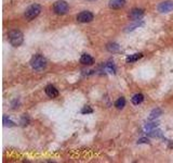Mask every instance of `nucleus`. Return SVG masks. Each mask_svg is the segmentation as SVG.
<instances>
[{"instance_id":"f257e3e1","label":"nucleus","mask_w":173,"mask_h":163,"mask_svg":"<svg viewBox=\"0 0 173 163\" xmlns=\"http://www.w3.org/2000/svg\"><path fill=\"white\" fill-rule=\"evenodd\" d=\"M30 67L35 71H42L47 67V59L41 54H35L30 60Z\"/></svg>"},{"instance_id":"f03ea898","label":"nucleus","mask_w":173,"mask_h":163,"mask_svg":"<svg viewBox=\"0 0 173 163\" xmlns=\"http://www.w3.org/2000/svg\"><path fill=\"white\" fill-rule=\"evenodd\" d=\"M23 40H24V36L22 34V32H19V30H14L9 33V41H10V44L13 47L21 46L23 44Z\"/></svg>"},{"instance_id":"7ed1b4c3","label":"nucleus","mask_w":173,"mask_h":163,"mask_svg":"<svg viewBox=\"0 0 173 163\" xmlns=\"http://www.w3.org/2000/svg\"><path fill=\"white\" fill-rule=\"evenodd\" d=\"M41 12V7L39 6V4L35 3V4H32L30 7H28L27 9H26L25 11V17L26 20H28V21H32V20H34L35 17H37L39 14H40Z\"/></svg>"},{"instance_id":"20e7f679","label":"nucleus","mask_w":173,"mask_h":163,"mask_svg":"<svg viewBox=\"0 0 173 163\" xmlns=\"http://www.w3.org/2000/svg\"><path fill=\"white\" fill-rule=\"evenodd\" d=\"M68 9H69L68 3H67L66 1H64V0H58L53 6L54 12L58 15L66 14V13L68 12Z\"/></svg>"},{"instance_id":"39448f33","label":"nucleus","mask_w":173,"mask_h":163,"mask_svg":"<svg viewBox=\"0 0 173 163\" xmlns=\"http://www.w3.org/2000/svg\"><path fill=\"white\" fill-rule=\"evenodd\" d=\"M157 9H158V11L161 13L171 12V11L173 10V1H171V0H167V1L161 2V3L158 4Z\"/></svg>"},{"instance_id":"423d86ee","label":"nucleus","mask_w":173,"mask_h":163,"mask_svg":"<svg viewBox=\"0 0 173 163\" xmlns=\"http://www.w3.org/2000/svg\"><path fill=\"white\" fill-rule=\"evenodd\" d=\"M77 20L80 23H89L93 20V14L90 11H82L77 15Z\"/></svg>"},{"instance_id":"0eeeda50","label":"nucleus","mask_w":173,"mask_h":163,"mask_svg":"<svg viewBox=\"0 0 173 163\" xmlns=\"http://www.w3.org/2000/svg\"><path fill=\"white\" fill-rule=\"evenodd\" d=\"M143 15H144L143 9L135 8V9H132V10H131L129 16H130V19L133 20V21H140V20L143 17Z\"/></svg>"},{"instance_id":"6e6552de","label":"nucleus","mask_w":173,"mask_h":163,"mask_svg":"<svg viewBox=\"0 0 173 163\" xmlns=\"http://www.w3.org/2000/svg\"><path fill=\"white\" fill-rule=\"evenodd\" d=\"M45 94L50 98H55V97L58 96V90L53 85H48L45 87Z\"/></svg>"},{"instance_id":"1a4fd4ad","label":"nucleus","mask_w":173,"mask_h":163,"mask_svg":"<svg viewBox=\"0 0 173 163\" xmlns=\"http://www.w3.org/2000/svg\"><path fill=\"white\" fill-rule=\"evenodd\" d=\"M126 0H109L108 6L110 9H120L124 6Z\"/></svg>"},{"instance_id":"9d476101","label":"nucleus","mask_w":173,"mask_h":163,"mask_svg":"<svg viewBox=\"0 0 173 163\" xmlns=\"http://www.w3.org/2000/svg\"><path fill=\"white\" fill-rule=\"evenodd\" d=\"M80 62L84 65H91V64H93L94 63V59L92 58L90 54H82L81 58H80Z\"/></svg>"},{"instance_id":"9b49d317","label":"nucleus","mask_w":173,"mask_h":163,"mask_svg":"<svg viewBox=\"0 0 173 163\" xmlns=\"http://www.w3.org/2000/svg\"><path fill=\"white\" fill-rule=\"evenodd\" d=\"M143 100H144V96L142 94H135L134 96L132 97V99H131L132 103L135 105H139L140 103L143 102Z\"/></svg>"},{"instance_id":"f8f14e48","label":"nucleus","mask_w":173,"mask_h":163,"mask_svg":"<svg viewBox=\"0 0 173 163\" xmlns=\"http://www.w3.org/2000/svg\"><path fill=\"white\" fill-rule=\"evenodd\" d=\"M142 57H143V54H131V56L127 57L126 61L128 63H133V62H135V61L139 60V59H141Z\"/></svg>"},{"instance_id":"ddd939ff","label":"nucleus","mask_w":173,"mask_h":163,"mask_svg":"<svg viewBox=\"0 0 173 163\" xmlns=\"http://www.w3.org/2000/svg\"><path fill=\"white\" fill-rule=\"evenodd\" d=\"M161 114H162V111H161V109H159V108H157V109H154L152 112H150V114H149V120H155V119L159 118Z\"/></svg>"},{"instance_id":"4468645a","label":"nucleus","mask_w":173,"mask_h":163,"mask_svg":"<svg viewBox=\"0 0 173 163\" xmlns=\"http://www.w3.org/2000/svg\"><path fill=\"white\" fill-rule=\"evenodd\" d=\"M104 69H105V71H107L108 73H113V74L116 73V68H115L114 62H107L106 64H105Z\"/></svg>"},{"instance_id":"2eb2a0df","label":"nucleus","mask_w":173,"mask_h":163,"mask_svg":"<svg viewBox=\"0 0 173 163\" xmlns=\"http://www.w3.org/2000/svg\"><path fill=\"white\" fill-rule=\"evenodd\" d=\"M107 50H108L109 52H117L119 51V45L118 44H108L107 45Z\"/></svg>"},{"instance_id":"dca6fc26","label":"nucleus","mask_w":173,"mask_h":163,"mask_svg":"<svg viewBox=\"0 0 173 163\" xmlns=\"http://www.w3.org/2000/svg\"><path fill=\"white\" fill-rule=\"evenodd\" d=\"M115 105L117 109H122V108H124V105H126V99H124L123 97H120V98L116 101Z\"/></svg>"},{"instance_id":"f3484780","label":"nucleus","mask_w":173,"mask_h":163,"mask_svg":"<svg viewBox=\"0 0 173 163\" xmlns=\"http://www.w3.org/2000/svg\"><path fill=\"white\" fill-rule=\"evenodd\" d=\"M144 25V22H136V23L132 24V25L128 26L126 30V32H131V30H134L135 28H139L140 26H143Z\"/></svg>"},{"instance_id":"a211bd4d","label":"nucleus","mask_w":173,"mask_h":163,"mask_svg":"<svg viewBox=\"0 0 173 163\" xmlns=\"http://www.w3.org/2000/svg\"><path fill=\"white\" fill-rule=\"evenodd\" d=\"M158 123L157 122H153V123H147V124L144 126V129L145 131H147V132H149V131H152V129H155V128H157L158 127Z\"/></svg>"},{"instance_id":"6ab92c4d","label":"nucleus","mask_w":173,"mask_h":163,"mask_svg":"<svg viewBox=\"0 0 173 163\" xmlns=\"http://www.w3.org/2000/svg\"><path fill=\"white\" fill-rule=\"evenodd\" d=\"M148 135L152 136V137H161L162 136V133H161V131H159V129H152V131L147 132Z\"/></svg>"},{"instance_id":"aec40b11","label":"nucleus","mask_w":173,"mask_h":163,"mask_svg":"<svg viewBox=\"0 0 173 163\" xmlns=\"http://www.w3.org/2000/svg\"><path fill=\"white\" fill-rule=\"evenodd\" d=\"M3 125L4 126H9V127H12V126H14V122H12L11 120H9L8 118H6V115L3 116Z\"/></svg>"},{"instance_id":"412c9836","label":"nucleus","mask_w":173,"mask_h":163,"mask_svg":"<svg viewBox=\"0 0 173 163\" xmlns=\"http://www.w3.org/2000/svg\"><path fill=\"white\" fill-rule=\"evenodd\" d=\"M93 112V110L91 109L90 107H84V109L81 110V113L82 114H88V113H92Z\"/></svg>"},{"instance_id":"4be33fe9","label":"nucleus","mask_w":173,"mask_h":163,"mask_svg":"<svg viewBox=\"0 0 173 163\" xmlns=\"http://www.w3.org/2000/svg\"><path fill=\"white\" fill-rule=\"evenodd\" d=\"M28 121H29V120H28V118H27V116H26V115H23V118H22V125H27L28 124Z\"/></svg>"},{"instance_id":"5701e85b","label":"nucleus","mask_w":173,"mask_h":163,"mask_svg":"<svg viewBox=\"0 0 173 163\" xmlns=\"http://www.w3.org/2000/svg\"><path fill=\"white\" fill-rule=\"evenodd\" d=\"M145 142H148V140L146 138H141V139L137 142V144H145Z\"/></svg>"},{"instance_id":"b1692460","label":"nucleus","mask_w":173,"mask_h":163,"mask_svg":"<svg viewBox=\"0 0 173 163\" xmlns=\"http://www.w3.org/2000/svg\"><path fill=\"white\" fill-rule=\"evenodd\" d=\"M90 1H93V0H90Z\"/></svg>"}]
</instances>
